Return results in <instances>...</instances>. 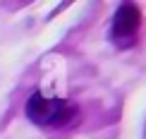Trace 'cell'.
Masks as SVG:
<instances>
[{
	"instance_id": "1",
	"label": "cell",
	"mask_w": 146,
	"mask_h": 139,
	"mask_svg": "<svg viewBox=\"0 0 146 139\" xmlns=\"http://www.w3.org/2000/svg\"><path fill=\"white\" fill-rule=\"evenodd\" d=\"M27 118L41 127H62L70 120H74L77 108L62 98H48L43 94H31L27 101Z\"/></svg>"
},
{
	"instance_id": "2",
	"label": "cell",
	"mask_w": 146,
	"mask_h": 139,
	"mask_svg": "<svg viewBox=\"0 0 146 139\" xmlns=\"http://www.w3.org/2000/svg\"><path fill=\"white\" fill-rule=\"evenodd\" d=\"M139 27H141V12H139V7L132 3H122L113 17V24H110L113 43L117 48L134 46V41L139 36Z\"/></svg>"
}]
</instances>
